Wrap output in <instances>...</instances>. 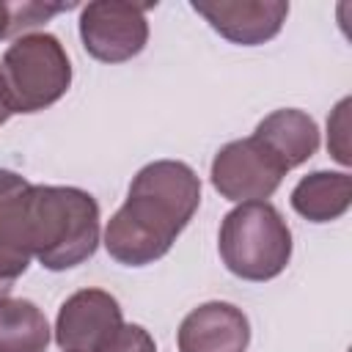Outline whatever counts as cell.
I'll return each instance as SVG.
<instances>
[{
	"mask_svg": "<svg viewBox=\"0 0 352 352\" xmlns=\"http://www.w3.org/2000/svg\"><path fill=\"white\" fill-rule=\"evenodd\" d=\"M201 204V179L187 162L157 160L143 165L121 209L107 220L104 248L126 267H146L162 258L187 228Z\"/></svg>",
	"mask_w": 352,
	"mask_h": 352,
	"instance_id": "1",
	"label": "cell"
},
{
	"mask_svg": "<svg viewBox=\"0 0 352 352\" xmlns=\"http://www.w3.org/2000/svg\"><path fill=\"white\" fill-rule=\"evenodd\" d=\"M99 248V204L80 187L33 184L30 250L44 270L63 272L88 261Z\"/></svg>",
	"mask_w": 352,
	"mask_h": 352,
	"instance_id": "2",
	"label": "cell"
},
{
	"mask_svg": "<svg viewBox=\"0 0 352 352\" xmlns=\"http://www.w3.org/2000/svg\"><path fill=\"white\" fill-rule=\"evenodd\" d=\"M226 270L242 280H272L292 258V231L267 201H248L231 209L217 234Z\"/></svg>",
	"mask_w": 352,
	"mask_h": 352,
	"instance_id": "3",
	"label": "cell"
},
{
	"mask_svg": "<svg viewBox=\"0 0 352 352\" xmlns=\"http://www.w3.org/2000/svg\"><path fill=\"white\" fill-rule=\"evenodd\" d=\"M16 113H38L55 104L72 85V63L52 33L19 36L0 60Z\"/></svg>",
	"mask_w": 352,
	"mask_h": 352,
	"instance_id": "4",
	"label": "cell"
},
{
	"mask_svg": "<svg viewBox=\"0 0 352 352\" xmlns=\"http://www.w3.org/2000/svg\"><path fill=\"white\" fill-rule=\"evenodd\" d=\"M151 6L96 0L80 11V38L91 58L102 63H124L143 52L148 41L146 11Z\"/></svg>",
	"mask_w": 352,
	"mask_h": 352,
	"instance_id": "5",
	"label": "cell"
},
{
	"mask_svg": "<svg viewBox=\"0 0 352 352\" xmlns=\"http://www.w3.org/2000/svg\"><path fill=\"white\" fill-rule=\"evenodd\" d=\"M209 176H212V187L223 198L248 204V201L270 198L280 187L286 168L250 135L226 143L214 154Z\"/></svg>",
	"mask_w": 352,
	"mask_h": 352,
	"instance_id": "6",
	"label": "cell"
},
{
	"mask_svg": "<svg viewBox=\"0 0 352 352\" xmlns=\"http://www.w3.org/2000/svg\"><path fill=\"white\" fill-rule=\"evenodd\" d=\"M190 6L212 30L242 47L275 38L289 16V3L283 0H192Z\"/></svg>",
	"mask_w": 352,
	"mask_h": 352,
	"instance_id": "7",
	"label": "cell"
},
{
	"mask_svg": "<svg viewBox=\"0 0 352 352\" xmlns=\"http://www.w3.org/2000/svg\"><path fill=\"white\" fill-rule=\"evenodd\" d=\"M118 324H124V316L110 292L80 289L58 311L55 344L63 352H94Z\"/></svg>",
	"mask_w": 352,
	"mask_h": 352,
	"instance_id": "8",
	"label": "cell"
},
{
	"mask_svg": "<svg viewBox=\"0 0 352 352\" xmlns=\"http://www.w3.org/2000/svg\"><path fill=\"white\" fill-rule=\"evenodd\" d=\"M30 190L33 184L0 168V280L14 283L30 264Z\"/></svg>",
	"mask_w": 352,
	"mask_h": 352,
	"instance_id": "9",
	"label": "cell"
},
{
	"mask_svg": "<svg viewBox=\"0 0 352 352\" xmlns=\"http://www.w3.org/2000/svg\"><path fill=\"white\" fill-rule=\"evenodd\" d=\"M179 352H248L250 322L231 302H204L192 308L176 336Z\"/></svg>",
	"mask_w": 352,
	"mask_h": 352,
	"instance_id": "10",
	"label": "cell"
},
{
	"mask_svg": "<svg viewBox=\"0 0 352 352\" xmlns=\"http://www.w3.org/2000/svg\"><path fill=\"white\" fill-rule=\"evenodd\" d=\"M253 138L286 168V173L305 160H311L319 148V129L316 121L294 107H283L270 113L258 121Z\"/></svg>",
	"mask_w": 352,
	"mask_h": 352,
	"instance_id": "11",
	"label": "cell"
},
{
	"mask_svg": "<svg viewBox=\"0 0 352 352\" xmlns=\"http://www.w3.org/2000/svg\"><path fill=\"white\" fill-rule=\"evenodd\" d=\"M352 204V179L349 173L314 170L302 176L292 190V209L311 223L338 220Z\"/></svg>",
	"mask_w": 352,
	"mask_h": 352,
	"instance_id": "12",
	"label": "cell"
},
{
	"mask_svg": "<svg viewBox=\"0 0 352 352\" xmlns=\"http://www.w3.org/2000/svg\"><path fill=\"white\" fill-rule=\"evenodd\" d=\"M50 324L30 300L0 297V352H47Z\"/></svg>",
	"mask_w": 352,
	"mask_h": 352,
	"instance_id": "13",
	"label": "cell"
},
{
	"mask_svg": "<svg viewBox=\"0 0 352 352\" xmlns=\"http://www.w3.org/2000/svg\"><path fill=\"white\" fill-rule=\"evenodd\" d=\"M94 352H157V344L146 327L118 324Z\"/></svg>",
	"mask_w": 352,
	"mask_h": 352,
	"instance_id": "14",
	"label": "cell"
},
{
	"mask_svg": "<svg viewBox=\"0 0 352 352\" xmlns=\"http://www.w3.org/2000/svg\"><path fill=\"white\" fill-rule=\"evenodd\" d=\"M16 113V107H14V102H11V94H8V85H6V80H3V72H0V126L11 118Z\"/></svg>",
	"mask_w": 352,
	"mask_h": 352,
	"instance_id": "15",
	"label": "cell"
},
{
	"mask_svg": "<svg viewBox=\"0 0 352 352\" xmlns=\"http://www.w3.org/2000/svg\"><path fill=\"white\" fill-rule=\"evenodd\" d=\"M11 36V3L0 0V38Z\"/></svg>",
	"mask_w": 352,
	"mask_h": 352,
	"instance_id": "16",
	"label": "cell"
},
{
	"mask_svg": "<svg viewBox=\"0 0 352 352\" xmlns=\"http://www.w3.org/2000/svg\"><path fill=\"white\" fill-rule=\"evenodd\" d=\"M11 286H14V283H6V280H0V297H8Z\"/></svg>",
	"mask_w": 352,
	"mask_h": 352,
	"instance_id": "17",
	"label": "cell"
}]
</instances>
